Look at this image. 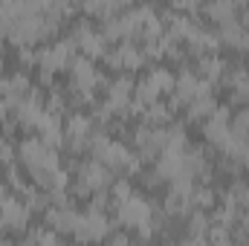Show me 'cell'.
<instances>
[{
	"label": "cell",
	"mask_w": 249,
	"mask_h": 246,
	"mask_svg": "<svg viewBox=\"0 0 249 246\" xmlns=\"http://www.w3.org/2000/svg\"><path fill=\"white\" fill-rule=\"evenodd\" d=\"M107 58V64L113 67V70H136V67H142V61H145V53L133 44V41H122L113 53H107L105 55Z\"/></svg>",
	"instance_id": "cell-12"
},
{
	"label": "cell",
	"mask_w": 249,
	"mask_h": 246,
	"mask_svg": "<svg viewBox=\"0 0 249 246\" xmlns=\"http://www.w3.org/2000/svg\"><path fill=\"white\" fill-rule=\"evenodd\" d=\"M180 246H209V241H206V238H194V235H188Z\"/></svg>",
	"instance_id": "cell-23"
},
{
	"label": "cell",
	"mask_w": 249,
	"mask_h": 246,
	"mask_svg": "<svg viewBox=\"0 0 249 246\" xmlns=\"http://www.w3.org/2000/svg\"><path fill=\"white\" fill-rule=\"evenodd\" d=\"M110 185H113V171L105 168L96 159H90V162H84V165L75 168V183H72L75 194H102Z\"/></svg>",
	"instance_id": "cell-1"
},
{
	"label": "cell",
	"mask_w": 249,
	"mask_h": 246,
	"mask_svg": "<svg viewBox=\"0 0 249 246\" xmlns=\"http://www.w3.org/2000/svg\"><path fill=\"white\" fill-rule=\"evenodd\" d=\"M244 209H247V211H249V197H247V206H244Z\"/></svg>",
	"instance_id": "cell-28"
},
{
	"label": "cell",
	"mask_w": 249,
	"mask_h": 246,
	"mask_svg": "<svg viewBox=\"0 0 249 246\" xmlns=\"http://www.w3.org/2000/svg\"><path fill=\"white\" fill-rule=\"evenodd\" d=\"M244 47H247V50H249V32H247V35H244Z\"/></svg>",
	"instance_id": "cell-26"
},
{
	"label": "cell",
	"mask_w": 249,
	"mask_h": 246,
	"mask_svg": "<svg viewBox=\"0 0 249 246\" xmlns=\"http://www.w3.org/2000/svg\"><path fill=\"white\" fill-rule=\"evenodd\" d=\"M78 211L67 203V206H50V211H47V223L55 229V235L58 232H75V226H78Z\"/></svg>",
	"instance_id": "cell-14"
},
{
	"label": "cell",
	"mask_w": 249,
	"mask_h": 246,
	"mask_svg": "<svg viewBox=\"0 0 249 246\" xmlns=\"http://www.w3.org/2000/svg\"><path fill=\"white\" fill-rule=\"evenodd\" d=\"M70 67H72L70 87H72L81 99H93V90H96L99 84H105V78L99 75V70L93 67V61H90V58H84V55H75Z\"/></svg>",
	"instance_id": "cell-3"
},
{
	"label": "cell",
	"mask_w": 249,
	"mask_h": 246,
	"mask_svg": "<svg viewBox=\"0 0 249 246\" xmlns=\"http://www.w3.org/2000/svg\"><path fill=\"white\" fill-rule=\"evenodd\" d=\"M223 70H226V61L217 58V55H203V58H200V78L209 81V84L220 81V78H223Z\"/></svg>",
	"instance_id": "cell-17"
},
{
	"label": "cell",
	"mask_w": 249,
	"mask_h": 246,
	"mask_svg": "<svg viewBox=\"0 0 249 246\" xmlns=\"http://www.w3.org/2000/svg\"><path fill=\"white\" fill-rule=\"evenodd\" d=\"M0 67H3V64H0Z\"/></svg>",
	"instance_id": "cell-29"
},
{
	"label": "cell",
	"mask_w": 249,
	"mask_h": 246,
	"mask_svg": "<svg viewBox=\"0 0 249 246\" xmlns=\"http://www.w3.org/2000/svg\"><path fill=\"white\" fill-rule=\"evenodd\" d=\"M209 229H212V223H209L206 211H197V209H194L191 217H188V235H194V238H206Z\"/></svg>",
	"instance_id": "cell-20"
},
{
	"label": "cell",
	"mask_w": 249,
	"mask_h": 246,
	"mask_svg": "<svg viewBox=\"0 0 249 246\" xmlns=\"http://www.w3.org/2000/svg\"><path fill=\"white\" fill-rule=\"evenodd\" d=\"M171 110H174L171 102H157V105L145 107V122H148V127H157V124L168 122L171 119Z\"/></svg>",
	"instance_id": "cell-18"
},
{
	"label": "cell",
	"mask_w": 249,
	"mask_h": 246,
	"mask_svg": "<svg viewBox=\"0 0 249 246\" xmlns=\"http://www.w3.org/2000/svg\"><path fill=\"white\" fill-rule=\"evenodd\" d=\"M206 12H209L217 23H223V20H232V18H235L238 6H235V3H212V6H206Z\"/></svg>",
	"instance_id": "cell-21"
},
{
	"label": "cell",
	"mask_w": 249,
	"mask_h": 246,
	"mask_svg": "<svg viewBox=\"0 0 249 246\" xmlns=\"http://www.w3.org/2000/svg\"><path fill=\"white\" fill-rule=\"evenodd\" d=\"M116 214H119V223L122 226H133V229H142V226H151L154 223V209L148 200L130 194L124 203L116 206Z\"/></svg>",
	"instance_id": "cell-5"
},
{
	"label": "cell",
	"mask_w": 249,
	"mask_h": 246,
	"mask_svg": "<svg viewBox=\"0 0 249 246\" xmlns=\"http://www.w3.org/2000/svg\"><path fill=\"white\" fill-rule=\"evenodd\" d=\"M12 157H15V148L3 139V142H0V159H3L6 165H12Z\"/></svg>",
	"instance_id": "cell-22"
},
{
	"label": "cell",
	"mask_w": 249,
	"mask_h": 246,
	"mask_svg": "<svg viewBox=\"0 0 249 246\" xmlns=\"http://www.w3.org/2000/svg\"><path fill=\"white\" fill-rule=\"evenodd\" d=\"M81 244H99L110 235V220L105 214V209H96V206H87V211H81L78 217V226L72 232Z\"/></svg>",
	"instance_id": "cell-2"
},
{
	"label": "cell",
	"mask_w": 249,
	"mask_h": 246,
	"mask_svg": "<svg viewBox=\"0 0 249 246\" xmlns=\"http://www.w3.org/2000/svg\"><path fill=\"white\" fill-rule=\"evenodd\" d=\"M38 130H41V142L44 145H50V148H58L64 145V124H61V116H55V113H50V110H44V116H41V122L35 124Z\"/></svg>",
	"instance_id": "cell-15"
},
{
	"label": "cell",
	"mask_w": 249,
	"mask_h": 246,
	"mask_svg": "<svg viewBox=\"0 0 249 246\" xmlns=\"http://www.w3.org/2000/svg\"><path fill=\"white\" fill-rule=\"evenodd\" d=\"M212 93V84L209 81H203L197 72H191V70H183L177 78H174V99H171V105L177 107V105H191L194 99H200V96H209Z\"/></svg>",
	"instance_id": "cell-4"
},
{
	"label": "cell",
	"mask_w": 249,
	"mask_h": 246,
	"mask_svg": "<svg viewBox=\"0 0 249 246\" xmlns=\"http://www.w3.org/2000/svg\"><path fill=\"white\" fill-rule=\"evenodd\" d=\"M6 197H9V185H3V183H0V203H3Z\"/></svg>",
	"instance_id": "cell-25"
},
{
	"label": "cell",
	"mask_w": 249,
	"mask_h": 246,
	"mask_svg": "<svg viewBox=\"0 0 249 246\" xmlns=\"http://www.w3.org/2000/svg\"><path fill=\"white\" fill-rule=\"evenodd\" d=\"M72 44H78L81 47V53H84V58H99V55H107V50H105V35L102 32H96L87 20H81V26H75L72 29Z\"/></svg>",
	"instance_id": "cell-8"
},
{
	"label": "cell",
	"mask_w": 249,
	"mask_h": 246,
	"mask_svg": "<svg viewBox=\"0 0 249 246\" xmlns=\"http://www.w3.org/2000/svg\"><path fill=\"white\" fill-rule=\"evenodd\" d=\"M29 217H32V209L26 206V200H18V197H6L0 203V226L9 229V232H20L29 226Z\"/></svg>",
	"instance_id": "cell-7"
},
{
	"label": "cell",
	"mask_w": 249,
	"mask_h": 246,
	"mask_svg": "<svg viewBox=\"0 0 249 246\" xmlns=\"http://www.w3.org/2000/svg\"><path fill=\"white\" fill-rule=\"evenodd\" d=\"M12 113H15V122L23 124V127H35V124L41 122V116H44V99H41V93L32 87L15 107H12Z\"/></svg>",
	"instance_id": "cell-9"
},
{
	"label": "cell",
	"mask_w": 249,
	"mask_h": 246,
	"mask_svg": "<svg viewBox=\"0 0 249 246\" xmlns=\"http://www.w3.org/2000/svg\"><path fill=\"white\" fill-rule=\"evenodd\" d=\"M136 148L142 157H157L165 148V127H139L136 130Z\"/></svg>",
	"instance_id": "cell-13"
},
{
	"label": "cell",
	"mask_w": 249,
	"mask_h": 246,
	"mask_svg": "<svg viewBox=\"0 0 249 246\" xmlns=\"http://www.w3.org/2000/svg\"><path fill=\"white\" fill-rule=\"evenodd\" d=\"M217 110V99L209 93V96H200V99H194L191 105H188V116L191 119H206V116H212Z\"/></svg>",
	"instance_id": "cell-19"
},
{
	"label": "cell",
	"mask_w": 249,
	"mask_h": 246,
	"mask_svg": "<svg viewBox=\"0 0 249 246\" xmlns=\"http://www.w3.org/2000/svg\"><path fill=\"white\" fill-rule=\"evenodd\" d=\"M72 58H75V44H72V38H70V41H55V44H50V47H44V50L38 53V64H41L44 75H53V72L64 70L67 64H72Z\"/></svg>",
	"instance_id": "cell-6"
},
{
	"label": "cell",
	"mask_w": 249,
	"mask_h": 246,
	"mask_svg": "<svg viewBox=\"0 0 249 246\" xmlns=\"http://www.w3.org/2000/svg\"><path fill=\"white\" fill-rule=\"evenodd\" d=\"M244 35H247V32H244V26H241V20H238V18L217 23V41H223V44L241 47V44H244Z\"/></svg>",
	"instance_id": "cell-16"
},
{
	"label": "cell",
	"mask_w": 249,
	"mask_h": 246,
	"mask_svg": "<svg viewBox=\"0 0 249 246\" xmlns=\"http://www.w3.org/2000/svg\"><path fill=\"white\" fill-rule=\"evenodd\" d=\"M232 116H229V110L226 107H217L206 124H203V133H206V139L212 142V145H217V148H223L226 142H229V136H232Z\"/></svg>",
	"instance_id": "cell-11"
},
{
	"label": "cell",
	"mask_w": 249,
	"mask_h": 246,
	"mask_svg": "<svg viewBox=\"0 0 249 246\" xmlns=\"http://www.w3.org/2000/svg\"><path fill=\"white\" fill-rule=\"evenodd\" d=\"M64 136L70 139L72 151H84L90 145V139H93V119L84 116V113H72L64 124Z\"/></svg>",
	"instance_id": "cell-10"
},
{
	"label": "cell",
	"mask_w": 249,
	"mask_h": 246,
	"mask_svg": "<svg viewBox=\"0 0 249 246\" xmlns=\"http://www.w3.org/2000/svg\"><path fill=\"white\" fill-rule=\"evenodd\" d=\"M0 246H9V241H3V238H0Z\"/></svg>",
	"instance_id": "cell-27"
},
{
	"label": "cell",
	"mask_w": 249,
	"mask_h": 246,
	"mask_svg": "<svg viewBox=\"0 0 249 246\" xmlns=\"http://www.w3.org/2000/svg\"><path fill=\"white\" fill-rule=\"evenodd\" d=\"M107 246H130V241H127L124 235H113V238L107 241Z\"/></svg>",
	"instance_id": "cell-24"
}]
</instances>
